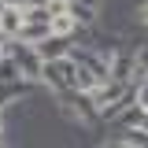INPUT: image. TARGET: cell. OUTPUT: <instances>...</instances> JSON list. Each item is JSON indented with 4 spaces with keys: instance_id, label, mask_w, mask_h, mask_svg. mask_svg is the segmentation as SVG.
Segmentation results:
<instances>
[{
    "instance_id": "obj_6",
    "label": "cell",
    "mask_w": 148,
    "mask_h": 148,
    "mask_svg": "<svg viewBox=\"0 0 148 148\" xmlns=\"http://www.w3.org/2000/svg\"><path fill=\"white\" fill-rule=\"evenodd\" d=\"M67 11H71L74 22H82V26H89L92 18H96V8H89V4H67Z\"/></svg>"
},
{
    "instance_id": "obj_11",
    "label": "cell",
    "mask_w": 148,
    "mask_h": 148,
    "mask_svg": "<svg viewBox=\"0 0 148 148\" xmlns=\"http://www.w3.org/2000/svg\"><path fill=\"white\" fill-rule=\"evenodd\" d=\"M4 4H8V0H0V11H4Z\"/></svg>"
},
{
    "instance_id": "obj_9",
    "label": "cell",
    "mask_w": 148,
    "mask_h": 148,
    "mask_svg": "<svg viewBox=\"0 0 148 148\" xmlns=\"http://www.w3.org/2000/svg\"><path fill=\"white\" fill-rule=\"evenodd\" d=\"M67 4H89V8H100V0H67Z\"/></svg>"
},
{
    "instance_id": "obj_4",
    "label": "cell",
    "mask_w": 148,
    "mask_h": 148,
    "mask_svg": "<svg viewBox=\"0 0 148 148\" xmlns=\"http://www.w3.org/2000/svg\"><path fill=\"white\" fill-rule=\"evenodd\" d=\"M133 67H137V59H130V56H119V59L108 63L111 78H119V82H130V71H133Z\"/></svg>"
},
{
    "instance_id": "obj_7",
    "label": "cell",
    "mask_w": 148,
    "mask_h": 148,
    "mask_svg": "<svg viewBox=\"0 0 148 148\" xmlns=\"http://www.w3.org/2000/svg\"><path fill=\"white\" fill-rule=\"evenodd\" d=\"M137 108H145V111H148V78L137 85Z\"/></svg>"
},
{
    "instance_id": "obj_10",
    "label": "cell",
    "mask_w": 148,
    "mask_h": 148,
    "mask_svg": "<svg viewBox=\"0 0 148 148\" xmlns=\"http://www.w3.org/2000/svg\"><path fill=\"white\" fill-rule=\"evenodd\" d=\"M141 18H145V22H148V4H145V8H141Z\"/></svg>"
},
{
    "instance_id": "obj_8",
    "label": "cell",
    "mask_w": 148,
    "mask_h": 148,
    "mask_svg": "<svg viewBox=\"0 0 148 148\" xmlns=\"http://www.w3.org/2000/svg\"><path fill=\"white\" fill-rule=\"evenodd\" d=\"M137 67H145V71H148V45L141 48V52H137Z\"/></svg>"
},
{
    "instance_id": "obj_5",
    "label": "cell",
    "mask_w": 148,
    "mask_h": 148,
    "mask_svg": "<svg viewBox=\"0 0 148 148\" xmlns=\"http://www.w3.org/2000/svg\"><path fill=\"white\" fill-rule=\"evenodd\" d=\"M48 26H52V34H63V37L78 30V22H74L71 11H59V15H52V18H48Z\"/></svg>"
},
{
    "instance_id": "obj_3",
    "label": "cell",
    "mask_w": 148,
    "mask_h": 148,
    "mask_svg": "<svg viewBox=\"0 0 148 148\" xmlns=\"http://www.w3.org/2000/svg\"><path fill=\"white\" fill-rule=\"evenodd\" d=\"M18 26H22V8H18V4H4V11H0V34L15 37Z\"/></svg>"
},
{
    "instance_id": "obj_2",
    "label": "cell",
    "mask_w": 148,
    "mask_h": 148,
    "mask_svg": "<svg viewBox=\"0 0 148 148\" xmlns=\"http://www.w3.org/2000/svg\"><path fill=\"white\" fill-rule=\"evenodd\" d=\"M52 34V26L48 22H30V18H22V26H18V41H26V45H37V41H45V37Z\"/></svg>"
},
{
    "instance_id": "obj_1",
    "label": "cell",
    "mask_w": 148,
    "mask_h": 148,
    "mask_svg": "<svg viewBox=\"0 0 148 148\" xmlns=\"http://www.w3.org/2000/svg\"><path fill=\"white\" fill-rule=\"evenodd\" d=\"M34 48H37V56H41V59H59V56L71 52V41H67L63 34H48L45 41H37Z\"/></svg>"
}]
</instances>
